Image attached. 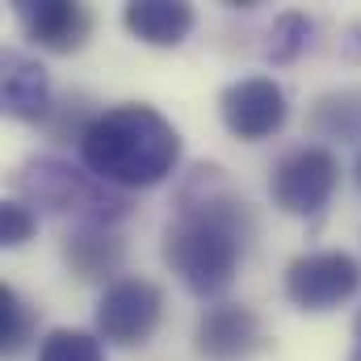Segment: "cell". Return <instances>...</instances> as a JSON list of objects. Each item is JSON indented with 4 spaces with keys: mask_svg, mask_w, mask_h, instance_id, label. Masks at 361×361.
I'll return each instance as SVG.
<instances>
[{
    "mask_svg": "<svg viewBox=\"0 0 361 361\" xmlns=\"http://www.w3.org/2000/svg\"><path fill=\"white\" fill-rule=\"evenodd\" d=\"M257 235L252 206L231 193L223 169L197 164L180 180L164 227V265L197 298H223Z\"/></svg>",
    "mask_w": 361,
    "mask_h": 361,
    "instance_id": "obj_1",
    "label": "cell"
},
{
    "mask_svg": "<svg viewBox=\"0 0 361 361\" xmlns=\"http://www.w3.org/2000/svg\"><path fill=\"white\" fill-rule=\"evenodd\" d=\"M76 147H80V164L122 193L152 189L173 177L180 164L177 126L156 105L143 101H122L101 109Z\"/></svg>",
    "mask_w": 361,
    "mask_h": 361,
    "instance_id": "obj_2",
    "label": "cell"
},
{
    "mask_svg": "<svg viewBox=\"0 0 361 361\" xmlns=\"http://www.w3.org/2000/svg\"><path fill=\"white\" fill-rule=\"evenodd\" d=\"M13 189L25 206L63 214L76 227H114V223L130 219V210H135L130 193L105 185L85 164H72L63 156H30L17 169Z\"/></svg>",
    "mask_w": 361,
    "mask_h": 361,
    "instance_id": "obj_3",
    "label": "cell"
},
{
    "mask_svg": "<svg viewBox=\"0 0 361 361\" xmlns=\"http://www.w3.org/2000/svg\"><path fill=\"white\" fill-rule=\"evenodd\" d=\"M341 185V160L328 143H298L290 147L269 173V197L281 214L319 219Z\"/></svg>",
    "mask_w": 361,
    "mask_h": 361,
    "instance_id": "obj_4",
    "label": "cell"
},
{
    "mask_svg": "<svg viewBox=\"0 0 361 361\" xmlns=\"http://www.w3.org/2000/svg\"><path fill=\"white\" fill-rule=\"evenodd\" d=\"M281 290H286V298H290L298 311L324 315V311H336L341 302H349L361 290V265L349 252H341V248L298 252V257L286 265Z\"/></svg>",
    "mask_w": 361,
    "mask_h": 361,
    "instance_id": "obj_5",
    "label": "cell"
},
{
    "mask_svg": "<svg viewBox=\"0 0 361 361\" xmlns=\"http://www.w3.org/2000/svg\"><path fill=\"white\" fill-rule=\"evenodd\" d=\"M97 336L118 349H139L164 319V290L147 277H118L97 302Z\"/></svg>",
    "mask_w": 361,
    "mask_h": 361,
    "instance_id": "obj_6",
    "label": "cell"
},
{
    "mask_svg": "<svg viewBox=\"0 0 361 361\" xmlns=\"http://www.w3.org/2000/svg\"><path fill=\"white\" fill-rule=\"evenodd\" d=\"M219 118L235 139L261 143V139H273L286 126L290 97L273 76H244V80H231L219 92Z\"/></svg>",
    "mask_w": 361,
    "mask_h": 361,
    "instance_id": "obj_7",
    "label": "cell"
},
{
    "mask_svg": "<svg viewBox=\"0 0 361 361\" xmlns=\"http://www.w3.org/2000/svg\"><path fill=\"white\" fill-rule=\"evenodd\" d=\"M257 349H265V328L248 302H214L193 324V353L202 361H248Z\"/></svg>",
    "mask_w": 361,
    "mask_h": 361,
    "instance_id": "obj_8",
    "label": "cell"
},
{
    "mask_svg": "<svg viewBox=\"0 0 361 361\" xmlns=\"http://www.w3.org/2000/svg\"><path fill=\"white\" fill-rule=\"evenodd\" d=\"M13 13H17V25L25 30V38L51 55L80 51L92 34V13L72 0H17Z\"/></svg>",
    "mask_w": 361,
    "mask_h": 361,
    "instance_id": "obj_9",
    "label": "cell"
},
{
    "mask_svg": "<svg viewBox=\"0 0 361 361\" xmlns=\"http://www.w3.org/2000/svg\"><path fill=\"white\" fill-rule=\"evenodd\" d=\"M0 105L17 122H47L55 114L51 72L21 51H4L0 59Z\"/></svg>",
    "mask_w": 361,
    "mask_h": 361,
    "instance_id": "obj_10",
    "label": "cell"
},
{
    "mask_svg": "<svg viewBox=\"0 0 361 361\" xmlns=\"http://www.w3.org/2000/svg\"><path fill=\"white\" fill-rule=\"evenodd\" d=\"M68 273H76L80 281H105L114 286L118 273L126 265V240L114 227H72L59 244Z\"/></svg>",
    "mask_w": 361,
    "mask_h": 361,
    "instance_id": "obj_11",
    "label": "cell"
},
{
    "mask_svg": "<svg viewBox=\"0 0 361 361\" xmlns=\"http://www.w3.org/2000/svg\"><path fill=\"white\" fill-rule=\"evenodd\" d=\"M122 25L147 47H180L193 34L197 13L185 0H130L122 8Z\"/></svg>",
    "mask_w": 361,
    "mask_h": 361,
    "instance_id": "obj_12",
    "label": "cell"
},
{
    "mask_svg": "<svg viewBox=\"0 0 361 361\" xmlns=\"http://www.w3.org/2000/svg\"><path fill=\"white\" fill-rule=\"evenodd\" d=\"M307 130L328 143H361V89H332L311 101Z\"/></svg>",
    "mask_w": 361,
    "mask_h": 361,
    "instance_id": "obj_13",
    "label": "cell"
},
{
    "mask_svg": "<svg viewBox=\"0 0 361 361\" xmlns=\"http://www.w3.org/2000/svg\"><path fill=\"white\" fill-rule=\"evenodd\" d=\"M311 42H315V21L307 13H298V8L277 13L269 25V38H265V59H269L273 68H286L302 51H311Z\"/></svg>",
    "mask_w": 361,
    "mask_h": 361,
    "instance_id": "obj_14",
    "label": "cell"
},
{
    "mask_svg": "<svg viewBox=\"0 0 361 361\" xmlns=\"http://www.w3.org/2000/svg\"><path fill=\"white\" fill-rule=\"evenodd\" d=\"M34 328H38L34 307L13 286L0 281V357H17L34 341Z\"/></svg>",
    "mask_w": 361,
    "mask_h": 361,
    "instance_id": "obj_15",
    "label": "cell"
},
{
    "mask_svg": "<svg viewBox=\"0 0 361 361\" xmlns=\"http://www.w3.org/2000/svg\"><path fill=\"white\" fill-rule=\"evenodd\" d=\"M38 361H105V345H101L97 332L51 328L38 345Z\"/></svg>",
    "mask_w": 361,
    "mask_h": 361,
    "instance_id": "obj_16",
    "label": "cell"
},
{
    "mask_svg": "<svg viewBox=\"0 0 361 361\" xmlns=\"http://www.w3.org/2000/svg\"><path fill=\"white\" fill-rule=\"evenodd\" d=\"M38 231V210L25 206L21 197H4L0 202V248H21L30 244Z\"/></svg>",
    "mask_w": 361,
    "mask_h": 361,
    "instance_id": "obj_17",
    "label": "cell"
},
{
    "mask_svg": "<svg viewBox=\"0 0 361 361\" xmlns=\"http://www.w3.org/2000/svg\"><path fill=\"white\" fill-rule=\"evenodd\" d=\"M341 55L353 59V63H361V21H349V25L341 30Z\"/></svg>",
    "mask_w": 361,
    "mask_h": 361,
    "instance_id": "obj_18",
    "label": "cell"
},
{
    "mask_svg": "<svg viewBox=\"0 0 361 361\" xmlns=\"http://www.w3.org/2000/svg\"><path fill=\"white\" fill-rule=\"evenodd\" d=\"M349 361H361V311L353 319V349H349Z\"/></svg>",
    "mask_w": 361,
    "mask_h": 361,
    "instance_id": "obj_19",
    "label": "cell"
},
{
    "mask_svg": "<svg viewBox=\"0 0 361 361\" xmlns=\"http://www.w3.org/2000/svg\"><path fill=\"white\" fill-rule=\"evenodd\" d=\"M353 173H357V185H361V152H357V169H353Z\"/></svg>",
    "mask_w": 361,
    "mask_h": 361,
    "instance_id": "obj_20",
    "label": "cell"
}]
</instances>
